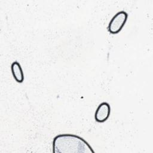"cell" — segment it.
Masks as SVG:
<instances>
[{"label": "cell", "mask_w": 153, "mask_h": 153, "mask_svg": "<svg viewBox=\"0 0 153 153\" xmlns=\"http://www.w3.org/2000/svg\"><path fill=\"white\" fill-rule=\"evenodd\" d=\"M54 153H94L91 146L81 137L72 134L57 135L53 140Z\"/></svg>", "instance_id": "cell-1"}, {"label": "cell", "mask_w": 153, "mask_h": 153, "mask_svg": "<svg viewBox=\"0 0 153 153\" xmlns=\"http://www.w3.org/2000/svg\"><path fill=\"white\" fill-rule=\"evenodd\" d=\"M128 14L124 11H120L116 13L109 23L108 31L112 34H117L120 32L124 26Z\"/></svg>", "instance_id": "cell-2"}, {"label": "cell", "mask_w": 153, "mask_h": 153, "mask_svg": "<svg viewBox=\"0 0 153 153\" xmlns=\"http://www.w3.org/2000/svg\"><path fill=\"white\" fill-rule=\"evenodd\" d=\"M111 113V107L108 103L102 102L97 107L94 114L95 120L98 123H103L108 120Z\"/></svg>", "instance_id": "cell-3"}, {"label": "cell", "mask_w": 153, "mask_h": 153, "mask_svg": "<svg viewBox=\"0 0 153 153\" xmlns=\"http://www.w3.org/2000/svg\"><path fill=\"white\" fill-rule=\"evenodd\" d=\"M11 70L14 79L17 82H23L24 81V74L20 64L18 62L14 61L11 65Z\"/></svg>", "instance_id": "cell-4"}]
</instances>
